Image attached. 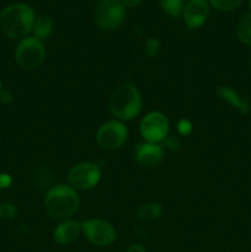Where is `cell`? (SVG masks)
<instances>
[{
    "instance_id": "6da1fadb",
    "label": "cell",
    "mask_w": 251,
    "mask_h": 252,
    "mask_svg": "<svg viewBox=\"0 0 251 252\" xmlns=\"http://www.w3.org/2000/svg\"><path fill=\"white\" fill-rule=\"evenodd\" d=\"M36 20L33 9L30 5L17 2L9 5L0 12V31L9 38H25Z\"/></svg>"
},
{
    "instance_id": "7a4b0ae2",
    "label": "cell",
    "mask_w": 251,
    "mask_h": 252,
    "mask_svg": "<svg viewBox=\"0 0 251 252\" xmlns=\"http://www.w3.org/2000/svg\"><path fill=\"white\" fill-rule=\"evenodd\" d=\"M80 206V198L71 186L57 185L49 189L44 198V207L51 218L66 220L76 213Z\"/></svg>"
},
{
    "instance_id": "3957f363",
    "label": "cell",
    "mask_w": 251,
    "mask_h": 252,
    "mask_svg": "<svg viewBox=\"0 0 251 252\" xmlns=\"http://www.w3.org/2000/svg\"><path fill=\"white\" fill-rule=\"evenodd\" d=\"M142 96L130 83H123L112 91L108 101L110 111L117 120L130 121L142 111Z\"/></svg>"
},
{
    "instance_id": "277c9868",
    "label": "cell",
    "mask_w": 251,
    "mask_h": 252,
    "mask_svg": "<svg viewBox=\"0 0 251 252\" xmlns=\"http://www.w3.org/2000/svg\"><path fill=\"white\" fill-rule=\"evenodd\" d=\"M46 58V48L41 39L36 37H25L19 42L15 51V61L24 70L39 68Z\"/></svg>"
},
{
    "instance_id": "5b68a950",
    "label": "cell",
    "mask_w": 251,
    "mask_h": 252,
    "mask_svg": "<svg viewBox=\"0 0 251 252\" xmlns=\"http://www.w3.org/2000/svg\"><path fill=\"white\" fill-rule=\"evenodd\" d=\"M126 17L122 0H100L95 7V22L102 30H116Z\"/></svg>"
},
{
    "instance_id": "8992f818",
    "label": "cell",
    "mask_w": 251,
    "mask_h": 252,
    "mask_svg": "<svg viewBox=\"0 0 251 252\" xmlns=\"http://www.w3.org/2000/svg\"><path fill=\"white\" fill-rule=\"evenodd\" d=\"M128 138V130L121 121H107L102 123L96 132V143L103 150L113 152L125 145Z\"/></svg>"
},
{
    "instance_id": "52a82bcc",
    "label": "cell",
    "mask_w": 251,
    "mask_h": 252,
    "mask_svg": "<svg viewBox=\"0 0 251 252\" xmlns=\"http://www.w3.org/2000/svg\"><path fill=\"white\" fill-rule=\"evenodd\" d=\"M101 180V170L94 162L84 161L74 165L68 172L69 186L74 189L89 191L98 185Z\"/></svg>"
},
{
    "instance_id": "ba28073f",
    "label": "cell",
    "mask_w": 251,
    "mask_h": 252,
    "mask_svg": "<svg viewBox=\"0 0 251 252\" xmlns=\"http://www.w3.org/2000/svg\"><path fill=\"white\" fill-rule=\"evenodd\" d=\"M84 236L96 246H108L117 239V231L105 219H89L81 223Z\"/></svg>"
},
{
    "instance_id": "9c48e42d",
    "label": "cell",
    "mask_w": 251,
    "mask_h": 252,
    "mask_svg": "<svg viewBox=\"0 0 251 252\" xmlns=\"http://www.w3.org/2000/svg\"><path fill=\"white\" fill-rule=\"evenodd\" d=\"M139 129L145 142L160 144L169 134V121L161 112H150L142 120Z\"/></svg>"
},
{
    "instance_id": "30bf717a",
    "label": "cell",
    "mask_w": 251,
    "mask_h": 252,
    "mask_svg": "<svg viewBox=\"0 0 251 252\" xmlns=\"http://www.w3.org/2000/svg\"><path fill=\"white\" fill-rule=\"evenodd\" d=\"M184 20L189 30H197L204 25L209 15L208 0H188L184 6Z\"/></svg>"
},
{
    "instance_id": "8fae6325",
    "label": "cell",
    "mask_w": 251,
    "mask_h": 252,
    "mask_svg": "<svg viewBox=\"0 0 251 252\" xmlns=\"http://www.w3.org/2000/svg\"><path fill=\"white\" fill-rule=\"evenodd\" d=\"M162 158H164V148L160 144L143 143L135 148V160L142 166H155L161 162Z\"/></svg>"
},
{
    "instance_id": "7c38bea8",
    "label": "cell",
    "mask_w": 251,
    "mask_h": 252,
    "mask_svg": "<svg viewBox=\"0 0 251 252\" xmlns=\"http://www.w3.org/2000/svg\"><path fill=\"white\" fill-rule=\"evenodd\" d=\"M81 233H83L81 223L73 219H66L56 226L53 231V239L59 245H69L73 244Z\"/></svg>"
},
{
    "instance_id": "4fadbf2b",
    "label": "cell",
    "mask_w": 251,
    "mask_h": 252,
    "mask_svg": "<svg viewBox=\"0 0 251 252\" xmlns=\"http://www.w3.org/2000/svg\"><path fill=\"white\" fill-rule=\"evenodd\" d=\"M217 94H218V96L221 100H224L225 102H228L229 105L235 107L241 115H248V113H250V101L246 97H244V96H241L240 94L236 90H234V89L229 88V86H220V88L218 89V91H217Z\"/></svg>"
},
{
    "instance_id": "5bb4252c",
    "label": "cell",
    "mask_w": 251,
    "mask_h": 252,
    "mask_svg": "<svg viewBox=\"0 0 251 252\" xmlns=\"http://www.w3.org/2000/svg\"><path fill=\"white\" fill-rule=\"evenodd\" d=\"M52 31H53V20L47 15H42V16L36 17L32 26V33L33 37L38 39H46L51 36Z\"/></svg>"
},
{
    "instance_id": "9a60e30c",
    "label": "cell",
    "mask_w": 251,
    "mask_h": 252,
    "mask_svg": "<svg viewBox=\"0 0 251 252\" xmlns=\"http://www.w3.org/2000/svg\"><path fill=\"white\" fill-rule=\"evenodd\" d=\"M162 214V207L159 203L155 202H149V203H144L138 208L137 217L142 221H153L157 220L161 217Z\"/></svg>"
},
{
    "instance_id": "2e32d148",
    "label": "cell",
    "mask_w": 251,
    "mask_h": 252,
    "mask_svg": "<svg viewBox=\"0 0 251 252\" xmlns=\"http://www.w3.org/2000/svg\"><path fill=\"white\" fill-rule=\"evenodd\" d=\"M236 34L241 43L251 47V14H245L240 17L236 25Z\"/></svg>"
},
{
    "instance_id": "e0dca14e",
    "label": "cell",
    "mask_w": 251,
    "mask_h": 252,
    "mask_svg": "<svg viewBox=\"0 0 251 252\" xmlns=\"http://www.w3.org/2000/svg\"><path fill=\"white\" fill-rule=\"evenodd\" d=\"M161 9L171 17H179L184 12V0H159Z\"/></svg>"
},
{
    "instance_id": "ac0fdd59",
    "label": "cell",
    "mask_w": 251,
    "mask_h": 252,
    "mask_svg": "<svg viewBox=\"0 0 251 252\" xmlns=\"http://www.w3.org/2000/svg\"><path fill=\"white\" fill-rule=\"evenodd\" d=\"M209 5L214 7L218 11L229 12L234 11L241 5L243 0H208Z\"/></svg>"
},
{
    "instance_id": "d6986e66",
    "label": "cell",
    "mask_w": 251,
    "mask_h": 252,
    "mask_svg": "<svg viewBox=\"0 0 251 252\" xmlns=\"http://www.w3.org/2000/svg\"><path fill=\"white\" fill-rule=\"evenodd\" d=\"M159 51H160V42L157 41V38L150 37V38H148L147 41H145V53H147L148 57L154 58V57L157 56Z\"/></svg>"
},
{
    "instance_id": "ffe728a7",
    "label": "cell",
    "mask_w": 251,
    "mask_h": 252,
    "mask_svg": "<svg viewBox=\"0 0 251 252\" xmlns=\"http://www.w3.org/2000/svg\"><path fill=\"white\" fill-rule=\"evenodd\" d=\"M17 208L11 203L0 204V218L14 219L17 214Z\"/></svg>"
},
{
    "instance_id": "44dd1931",
    "label": "cell",
    "mask_w": 251,
    "mask_h": 252,
    "mask_svg": "<svg viewBox=\"0 0 251 252\" xmlns=\"http://www.w3.org/2000/svg\"><path fill=\"white\" fill-rule=\"evenodd\" d=\"M192 129H193L192 123L188 120H186V118H182V120L177 122V132H179V134L186 137V135L191 134Z\"/></svg>"
},
{
    "instance_id": "7402d4cb",
    "label": "cell",
    "mask_w": 251,
    "mask_h": 252,
    "mask_svg": "<svg viewBox=\"0 0 251 252\" xmlns=\"http://www.w3.org/2000/svg\"><path fill=\"white\" fill-rule=\"evenodd\" d=\"M162 143H164V147H167L171 150H177L181 147V142L177 137H167Z\"/></svg>"
},
{
    "instance_id": "603a6c76",
    "label": "cell",
    "mask_w": 251,
    "mask_h": 252,
    "mask_svg": "<svg viewBox=\"0 0 251 252\" xmlns=\"http://www.w3.org/2000/svg\"><path fill=\"white\" fill-rule=\"evenodd\" d=\"M12 100H14V95L9 90H4V89L0 90V102L2 105H10Z\"/></svg>"
},
{
    "instance_id": "cb8c5ba5",
    "label": "cell",
    "mask_w": 251,
    "mask_h": 252,
    "mask_svg": "<svg viewBox=\"0 0 251 252\" xmlns=\"http://www.w3.org/2000/svg\"><path fill=\"white\" fill-rule=\"evenodd\" d=\"M12 184V177L10 176L9 174H0V189H9Z\"/></svg>"
},
{
    "instance_id": "d4e9b609",
    "label": "cell",
    "mask_w": 251,
    "mask_h": 252,
    "mask_svg": "<svg viewBox=\"0 0 251 252\" xmlns=\"http://www.w3.org/2000/svg\"><path fill=\"white\" fill-rule=\"evenodd\" d=\"M122 2L126 9H134L142 4V0H122Z\"/></svg>"
},
{
    "instance_id": "484cf974",
    "label": "cell",
    "mask_w": 251,
    "mask_h": 252,
    "mask_svg": "<svg viewBox=\"0 0 251 252\" xmlns=\"http://www.w3.org/2000/svg\"><path fill=\"white\" fill-rule=\"evenodd\" d=\"M127 252H147V250H145L144 246L139 245V244H133L128 248Z\"/></svg>"
},
{
    "instance_id": "4316f807",
    "label": "cell",
    "mask_w": 251,
    "mask_h": 252,
    "mask_svg": "<svg viewBox=\"0 0 251 252\" xmlns=\"http://www.w3.org/2000/svg\"><path fill=\"white\" fill-rule=\"evenodd\" d=\"M249 7H250V10H251V0H249Z\"/></svg>"
},
{
    "instance_id": "83f0119b",
    "label": "cell",
    "mask_w": 251,
    "mask_h": 252,
    "mask_svg": "<svg viewBox=\"0 0 251 252\" xmlns=\"http://www.w3.org/2000/svg\"><path fill=\"white\" fill-rule=\"evenodd\" d=\"M2 89V84H1V80H0V90Z\"/></svg>"
},
{
    "instance_id": "f1b7e54d",
    "label": "cell",
    "mask_w": 251,
    "mask_h": 252,
    "mask_svg": "<svg viewBox=\"0 0 251 252\" xmlns=\"http://www.w3.org/2000/svg\"><path fill=\"white\" fill-rule=\"evenodd\" d=\"M250 71H251V59H250Z\"/></svg>"
}]
</instances>
